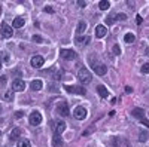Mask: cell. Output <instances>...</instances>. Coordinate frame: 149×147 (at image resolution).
<instances>
[{"mask_svg": "<svg viewBox=\"0 0 149 147\" xmlns=\"http://www.w3.org/2000/svg\"><path fill=\"white\" fill-rule=\"evenodd\" d=\"M78 79H79L84 85H88V83L91 82L93 76H91V73L86 70L85 67H82V68H79V71H78Z\"/></svg>", "mask_w": 149, "mask_h": 147, "instance_id": "1", "label": "cell"}, {"mask_svg": "<svg viewBox=\"0 0 149 147\" xmlns=\"http://www.w3.org/2000/svg\"><path fill=\"white\" fill-rule=\"evenodd\" d=\"M86 115H88V112H86V108H84L82 106H78L76 108H74V112H73L74 119H78V120H84L86 117Z\"/></svg>", "mask_w": 149, "mask_h": 147, "instance_id": "2", "label": "cell"}, {"mask_svg": "<svg viewBox=\"0 0 149 147\" xmlns=\"http://www.w3.org/2000/svg\"><path fill=\"white\" fill-rule=\"evenodd\" d=\"M29 120H30V125H40L42 124V115L39 113V112H31L30 113V117H29Z\"/></svg>", "mask_w": 149, "mask_h": 147, "instance_id": "3", "label": "cell"}, {"mask_svg": "<svg viewBox=\"0 0 149 147\" xmlns=\"http://www.w3.org/2000/svg\"><path fill=\"white\" fill-rule=\"evenodd\" d=\"M60 55H61V58L66 59V61H72V59L76 58V52L72 51V49H61Z\"/></svg>", "mask_w": 149, "mask_h": 147, "instance_id": "4", "label": "cell"}, {"mask_svg": "<svg viewBox=\"0 0 149 147\" xmlns=\"http://www.w3.org/2000/svg\"><path fill=\"white\" fill-rule=\"evenodd\" d=\"M64 89L69 92V94H78V95H85L86 94V91L84 89V88H81V86H70V85H66L64 86Z\"/></svg>", "mask_w": 149, "mask_h": 147, "instance_id": "5", "label": "cell"}, {"mask_svg": "<svg viewBox=\"0 0 149 147\" xmlns=\"http://www.w3.org/2000/svg\"><path fill=\"white\" fill-rule=\"evenodd\" d=\"M43 63H45V59H43V57H40V55H34V57L30 59V64H31L33 68H40V67L43 66Z\"/></svg>", "mask_w": 149, "mask_h": 147, "instance_id": "6", "label": "cell"}, {"mask_svg": "<svg viewBox=\"0 0 149 147\" xmlns=\"http://www.w3.org/2000/svg\"><path fill=\"white\" fill-rule=\"evenodd\" d=\"M26 89V83H24V80L21 79H15L14 82H12V91H15V92H21Z\"/></svg>", "mask_w": 149, "mask_h": 147, "instance_id": "7", "label": "cell"}, {"mask_svg": "<svg viewBox=\"0 0 149 147\" xmlns=\"http://www.w3.org/2000/svg\"><path fill=\"white\" fill-rule=\"evenodd\" d=\"M57 112H58L61 116H69V113H70L69 104H67L66 101H61V103L58 104V107H57Z\"/></svg>", "mask_w": 149, "mask_h": 147, "instance_id": "8", "label": "cell"}, {"mask_svg": "<svg viewBox=\"0 0 149 147\" xmlns=\"http://www.w3.org/2000/svg\"><path fill=\"white\" fill-rule=\"evenodd\" d=\"M52 128H54V134H55V135H60V134L66 129V122H63V120L54 122V126Z\"/></svg>", "mask_w": 149, "mask_h": 147, "instance_id": "9", "label": "cell"}, {"mask_svg": "<svg viewBox=\"0 0 149 147\" xmlns=\"http://www.w3.org/2000/svg\"><path fill=\"white\" fill-rule=\"evenodd\" d=\"M12 34H14V30H12V27H9L6 22H2V36L6 39L12 37Z\"/></svg>", "mask_w": 149, "mask_h": 147, "instance_id": "10", "label": "cell"}, {"mask_svg": "<svg viewBox=\"0 0 149 147\" xmlns=\"http://www.w3.org/2000/svg\"><path fill=\"white\" fill-rule=\"evenodd\" d=\"M93 68H94V71H95V75H98V76H104L106 73H107V66H104V64L93 66Z\"/></svg>", "mask_w": 149, "mask_h": 147, "instance_id": "11", "label": "cell"}, {"mask_svg": "<svg viewBox=\"0 0 149 147\" xmlns=\"http://www.w3.org/2000/svg\"><path fill=\"white\" fill-rule=\"evenodd\" d=\"M106 33H107V30H106L104 26H97L95 27V37L102 39V37H104V36H106Z\"/></svg>", "mask_w": 149, "mask_h": 147, "instance_id": "12", "label": "cell"}, {"mask_svg": "<svg viewBox=\"0 0 149 147\" xmlns=\"http://www.w3.org/2000/svg\"><path fill=\"white\" fill-rule=\"evenodd\" d=\"M131 115L134 117H139V119H143L145 117V112H143V108H139V107H136L131 110Z\"/></svg>", "mask_w": 149, "mask_h": 147, "instance_id": "13", "label": "cell"}, {"mask_svg": "<svg viewBox=\"0 0 149 147\" xmlns=\"http://www.w3.org/2000/svg\"><path fill=\"white\" fill-rule=\"evenodd\" d=\"M24 24H26V19L18 17V18L14 19V22H12V27H14V28H19V27H24Z\"/></svg>", "mask_w": 149, "mask_h": 147, "instance_id": "14", "label": "cell"}, {"mask_svg": "<svg viewBox=\"0 0 149 147\" xmlns=\"http://www.w3.org/2000/svg\"><path fill=\"white\" fill-rule=\"evenodd\" d=\"M90 37H88V36H84V37H76V45L78 46H86V45H88L90 43Z\"/></svg>", "mask_w": 149, "mask_h": 147, "instance_id": "15", "label": "cell"}, {"mask_svg": "<svg viewBox=\"0 0 149 147\" xmlns=\"http://www.w3.org/2000/svg\"><path fill=\"white\" fill-rule=\"evenodd\" d=\"M21 135V129L19 128H14L10 131V134H9V138L12 140V141H15V140H18V137Z\"/></svg>", "mask_w": 149, "mask_h": 147, "instance_id": "16", "label": "cell"}, {"mask_svg": "<svg viewBox=\"0 0 149 147\" xmlns=\"http://www.w3.org/2000/svg\"><path fill=\"white\" fill-rule=\"evenodd\" d=\"M97 92L102 98H107V95H109V91L106 89V86H103V85H98L97 86Z\"/></svg>", "mask_w": 149, "mask_h": 147, "instance_id": "17", "label": "cell"}, {"mask_svg": "<svg viewBox=\"0 0 149 147\" xmlns=\"http://www.w3.org/2000/svg\"><path fill=\"white\" fill-rule=\"evenodd\" d=\"M42 86H43L42 80H33V82L30 83V88H31L33 91H40V89H42Z\"/></svg>", "mask_w": 149, "mask_h": 147, "instance_id": "18", "label": "cell"}, {"mask_svg": "<svg viewBox=\"0 0 149 147\" xmlns=\"http://www.w3.org/2000/svg\"><path fill=\"white\" fill-rule=\"evenodd\" d=\"M52 146L54 147H61V146H63V140H61L60 135H55V134H54V137H52Z\"/></svg>", "mask_w": 149, "mask_h": 147, "instance_id": "19", "label": "cell"}, {"mask_svg": "<svg viewBox=\"0 0 149 147\" xmlns=\"http://www.w3.org/2000/svg\"><path fill=\"white\" fill-rule=\"evenodd\" d=\"M86 30V22L84 21V19H81L79 22H78V27H76V31L81 34V33H84Z\"/></svg>", "mask_w": 149, "mask_h": 147, "instance_id": "20", "label": "cell"}, {"mask_svg": "<svg viewBox=\"0 0 149 147\" xmlns=\"http://www.w3.org/2000/svg\"><path fill=\"white\" fill-rule=\"evenodd\" d=\"M98 8H100V10H107L110 8V2H107V0H102V2L98 3Z\"/></svg>", "mask_w": 149, "mask_h": 147, "instance_id": "21", "label": "cell"}, {"mask_svg": "<svg viewBox=\"0 0 149 147\" xmlns=\"http://www.w3.org/2000/svg\"><path fill=\"white\" fill-rule=\"evenodd\" d=\"M124 40H125L127 43H133V42L136 40V36H134L133 33H127L125 36H124Z\"/></svg>", "mask_w": 149, "mask_h": 147, "instance_id": "22", "label": "cell"}, {"mask_svg": "<svg viewBox=\"0 0 149 147\" xmlns=\"http://www.w3.org/2000/svg\"><path fill=\"white\" fill-rule=\"evenodd\" d=\"M17 147H30V141L27 138H21V140H18Z\"/></svg>", "mask_w": 149, "mask_h": 147, "instance_id": "23", "label": "cell"}, {"mask_svg": "<svg viewBox=\"0 0 149 147\" xmlns=\"http://www.w3.org/2000/svg\"><path fill=\"white\" fill-rule=\"evenodd\" d=\"M14 91H6L5 92V95H3V98H5V100L6 101H14Z\"/></svg>", "mask_w": 149, "mask_h": 147, "instance_id": "24", "label": "cell"}, {"mask_svg": "<svg viewBox=\"0 0 149 147\" xmlns=\"http://www.w3.org/2000/svg\"><path fill=\"white\" fill-rule=\"evenodd\" d=\"M148 137H149V135H148L146 131H140V134H139V141H140V143H146V141H148Z\"/></svg>", "mask_w": 149, "mask_h": 147, "instance_id": "25", "label": "cell"}, {"mask_svg": "<svg viewBox=\"0 0 149 147\" xmlns=\"http://www.w3.org/2000/svg\"><path fill=\"white\" fill-rule=\"evenodd\" d=\"M142 73H143V75H148V73H149V63H145L142 66Z\"/></svg>", "mask_w": 149, "mask_h": 147, "instance_id": "26", "label": "cell"}, {"mask_svg": "<svg viewBox=\"0 0 149 147\" xmlns=\"http://www.w3.org/2000/svg\"><path fill=\"white\" fill-rule=\"evenodd\" d=\"M112 51H113V54H115V55H119V54H121V48H119V45H113Z\"/></svg>", "mask_w": 149, "mask_h": 147, "instance_id": "27", "label": "cell"}, {"mask_svg": "<svg viewBox=\"0 0 149 147\" xmlns=\"http://www.w3.org/2000/svg\"><path fill=\"white\" fill-rule=\"evenodd\" d=\"M33 42H36V43H42V42H43V39L40 37L39 34H34V36H33Z\"/></svg>", "mask_w": 149, "mask_h": 147, "instance_id": "28", "label": "cell"}, {"mask_svg": "<svg viewBox=\"0 0 149 147\" xmlns=\"http://www.w3.org/2000/svg\"><path fill=\"white\" fill-rule=\"evenodd\" d=\"M115 18L119 19V21H125V19H127V15H125V14H116Z\"/></svg>", "mask_w": 149, "mask_h": 147, "instance_id": "29", "label": "cell"}, {"mask_svg": "<svg viewBox=\"0 0 149 147\" xmlns=\"http://www.w3.org/2000/svg\"><path fill=\"white\" fill-rule=\"evenodd\" d=\"M104 21H106V24L107 26H110V24H113V21H115V17H107V18H104Z\"/></svg>", "mask_w": 149, "mask_h": 147, "instance_id": "30", "label": "cell"}, {"mask_svg": "<svg viewBox=\"0 0 149 147\" xmlns=\"http://www.w3.org/2000/svg\"><path fill=\"white\" fill-rule=\"evenodd\" d=\"M140 124H142V125H145L146 128H149V120H148V119H145V117H143V119H140Z\"/></svg>", "mask_w": 149, "mask_h": 147, "instance_id": "31", "label": "cell"}, {"mask_svg": "<svg viewBox=\"0 0 149 147\" xmlns=\"http://www.w3.org/2000/svg\"><path fill=\"white\" fill-rule=\"evenodd\" d=\"M78 5H79V8H85L86 2H84V0H78Z\"/></svg>", "mask_w": 149, "mask_h": 147, "instance_id": "32", "label": "cell"}, {"mask_svg": "<svg viewBox=\"0 0 149 147\" xmlns=\"http://www.w3.org/2000/svg\"><path fill=\"white\" fill-rule=\"evenodd\" d=\"M43 10H45V12H48V14H52V12H54V9H52L51 6H46Z\"/></svg>", "mask_w": 149, "mask_h": 147, "instance_id": "33", "label": "cell"}, {"mask_svg": "<svg viewBox=\"0 0 149 147\" xmlns=\"http://www.w3.org/2000/svg\"><path fill=\"white\" fill-rule=\"evenodd\" d=\"M22 115H24V113H22V112H19V110H18V112H15V117H17V119H21V117H22Z\"/></svg>", "mask_w": 149, "mask_h": 147, "instance_id": "34", "label": "cell"}, {"mask_svg": "<svg viewBox=\"0 0 149 147\" xmlns=\"http://www.w3.org/2000/svg\"><path fill=\"white\" fill-rule=\"evenodd\" d=\"M133 92V88L131 86H125V94H131Z\"/></svg>", "mask_w": 149, "mask_h": 147, "instance_id": "35", "label": "cell"}, {"mask_svg": "<svg viewBox=\"0 0 149 147\" xmlns=\"http://www.w3.org/2000/svg\"><path fill=\"white\" fill-rule=\"evenodd\" d=\"M136 22H137V24H142V17H140V15L136 17Z\"/></svg>", "mask_w": 149, "mask_h": 147, "instance_id": "36", "label": "cell"}, {"mask_svg": "<svg viewBox=\"0 0 149 147\" xmlns=\"http://www.w3.org/2000/svg\"><path fill=\"white\" fill-rule=\"evenodd\" d=\"M146 55H148V57H149V48H148V49H146Z\"/></svg>", "mask_w": 149, "mask_h": 147, "instance_id": "37", "label": "cell"}, {"mask_svg": "<svg viewBox=\"0 0 149 147\" xmlns=\"http://www.w3.org/2000/svg\"><path fill=\"white\" fill-rule=\"evenodd\" d=\"M0 68H2V61H0Z\"/></svg>", "mask_w": 149, "mask_h": 147, "instance_id": "38", "label": "cell"}, {"mask_svg": "<svg viewBox=\"0 0 149 147\" xmlns=\"http://www.w3.org/2000/svg\"><path fill=\"white\" fill-rule=\"evenodd\" d=\"M0 112H2V108H0Z\"/></svg>", "mask_w": 149, "mask_h": 147, "instance_id": "39", "label": "cell"}]
</instances>
